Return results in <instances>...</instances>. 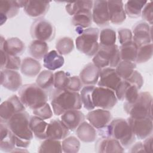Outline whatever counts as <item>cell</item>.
Masks as SVG:
<instances>
[{"label": "cell", "instance_id": "obj_26", "mask_svg": "<svg viewBox=\"0 0 153 153\" xmlns=\"http://www.w3.org/2000/svg\"><path fill=\"white\" fill-rule=\"evenodd\" d=\"M20 71L26 76L33 78L37 76L41 72V65L38 60L26 57L22 61Z\"/></svg>", "mask_w": 153, "mask_h": 153}, {"label": "cell", "instance_id": "obj_19", "mask_svg": "<svg viewBox=\"0 0 153 153\" xmlns=\"http://www.w3.org/2000/svg\"><path fill=\"white\" fill-rule=\"evenodd\" d=\"M70 131L60 120H51L48 124L46 131L47 139L61 140L68 136Z\"/></svg>", "mask_w": 153, "mask_h": 153}, {"label": "cell", "instance_id": "obj_9", "mask_svg": "<svg viewBox=\"0 0 153 153\" xmlns=\"http://www.w3.org/2000/svg\"><path fill=\"white\" fill-rule=\"evenodd\" d=\"M92 101L95 108L110 110L116 105L118 99L113 90L95 86L92 92Z\"/></svg>", "mask_w": 153, "mask_h": 153}, {"label": "cell", "instance_id": "obj_38", "mask_svg": "<svg viewBox=\"0 0 153 153\" xmlns=\"http://www.w3.org/2000/svg\"><path fill=\"white\" fill-rule=\"evenodd\" d=\"M116 32L112 28H105L99 32V41L100 46H111L116 43Z\"/></svg>", "mask_w": 153, "mask_h": 153}, {"label": "cell", "instance_id": "obj_15", "mask_svg": "<svg viewBox=\"0 0 153 153\" xmlns=\"http://www.w3.org/2000/svg\"><path fill=\"white\" fill-rule=\"evenodd\" d=\"M91 13L93 22L97 26H105L109 25L110 21L108 1H94Z\"/></svg>", "mask_w": 153, "mask_h": 153}, {"label": "cell", "instance_id": "obj_49", "mask_svg": "<svg viewBox=\"0 0 153 153\" xmlns=\"http://www.w3.org/2000/svg\"><path fill=\"white\" fill-rule=\"evenodd\" d=\"M130 84L135 85L140 90L143 85V78L141 74L136 70H134L130 76L126 79Z\"/></svg>", "mask_w": 153, "mask_h": 153}, {"label": "cell", "instance_id": "obj_28", "mask_svg": "<svg viewBox=\"0 0 153 153\" xmlns=\"http://www.w3.org/2000/svg\"><path fill=\"white\" fill-rule=\"evenodd\" d=\"M48 124L44 120L36 116L30 117L29 126L34 136L39 140L47 139L46 131Z\"/></svg>", "mask_w": 153, "mask_h": 153}, {"label": "cell", "instance_id": "obj_13", "mask_svg": "<svg viewBox=\"0 0 153 153\" xmlns=\"http://www.w3.org/2000/svg\"><path fill=\"white\" fill-rule=\"evenodd\" d=\"M86 118L91 126L100 130L106 127L112 120V115L109 110L97 108L90 111Z\"/></svg>", "mask_w": 153, "mask_h": 153}, {"label": "cell", "instance_id": "obj_45", "mask_svg": "<svg viewBox=\"0 0 153 153\" xmlns=\"http://www.w3.org/2000/svg\"><path fill=\"white\" fill-rule=\"evenodd\" d=\"M139 90L137 88V87L130 84L126 81L123 96V100H125L124 102L128 103H132L134 102L138 97L139 93Z\"/></svg>", "mask_w": 153, "mask_h": 153}, {"label": "cell", "instance_id": "obj_32", "mask_svg": "<svg viewBox=\"0 0 153 153\" xmlns=\"http://www.w3.org/2000/svg\"><path fill=\"white\" fill-rule=\"evenodd\" d=\"M54 73L47 69L41 71L36 79V84L47 92L52 91V88L54 87Z\"/></svg>", "mask_w": 153, "mask_h": 153}, {"label": "cell", "instance_id": "obj_20", "mask_svg": "<svg viewBox=\"0 0 153 153\" xmlns=\"http://www.w3.org/2000/svg\"><path fill=\"white\" fill-rule=\"evenodd\" d=\"M122 1H108L109 21L114 25L122 24L126 19V14Z\"/></svg>", "mask_w": 153, "mask_h": 153}, {"label": "cell", "instance_id": "obj_30", "mask_svg": "<svg viewBox=\"0 0 153 153\" xmlns=\"http://www.w3.org/2000/svg\"><path fill=\"white\" fill-rule=\"evenodd\" d=\"M48 45L46 42L33 39L28 47V52L32 58L41 60L48 52Z\"/></svg>", "mask_w": 153, "mask_h": 153}, {"label": "cell", "instance_id": "obj_48", "mask_svg": "<svg viewBox=\"0 0 153 153\" xmlns=\"http://www.w3.org/2000/svg\"><path fill=\"white\" fill-rule=\"evenodd\" d=\"M118 38L120 45L133 41V34L128 28H121L118 30Z\"/></svg>", "mask_w": 153, "mask_h": 153}, {"label": "cell", "instance_id": "obj_16", "mask_svg": "<svg viewBox=\"0 0 153 153\" xmlns=\"http://www.w3.org/2000/svg\"><path fill=\"white\" fill-rule=\"evenodd\" d=\"M0 78L1 85L10 91H16L22 87V78L17 71L2 69Z\"/></svg>", "mask_w": 153, "mask_h": 153}, {"label": "cell", "instance_id": "obj_10", "mask_svg": "<svg viewBox=\"0 0 153 153\" xmlns=\"http://www.w3.org/2000/svg\"><path fill=\"white\" fill-rule=\"evenodd\" d=\"M26 111V106L17 95H13L0 105V123H6L14 114Z\"/></svg>", "mask_w": 153, "mask_h": 153}, {"label": "cell", "instance_id": "obj_33", "mask_svg": "<svg viewBox=\"0 0 153 153\" xmlns=\"http://www.w3.org/2000/svg\"><path fill=\"white\" fill-rule=\"evenodd\" d=\"M137 48V46L133 41L121 45L119 51L121 60L135 62Z\"/></svg>", "mask_w": 153, "mask_h": 153}, {"label": "cell", "instance_id": "obj_21", "mask_svg": "<svg viewBox=\"0 0 153 153\" xmlns=\"http://www.w3.org/2000/svg\"><path fill=\"white\" fill-rule=\"evenodd\" d=\"M50 1H27L23 8L25 13L33 18H42L48 12L50 8Z\"/></svg>", "mask_w": 153, "mask_h": 153}, {"label": "cell", "instance_id": "obj_36", "mask_svg": "<svg viewBox=\"0 0 153 153\" xmlns=\"http://www.w3.org/2000/svg\"><path fill=\"white\" fill-rule=\"evenodd\" d=\"M38 152L39 153H61L63 152L62 142L59 140L45 139L39 146Z\"/></svg>", "mask_w": 153, "mask_h": 153}, {"label": "cell", "instance_id": "obj_50", "mask_svg": "<svg viewBox=\"0 0 153 153\" xmlns=\"http://www.w3.org/2000/svg\"><path fill=\"white\" fill-rule=\"evenodd\" d=\"M82 85H83V84L79 76H72L71 77L70 81L68 86L67 90L71 91L79 92L82 89Z\"/></svg>", "mask_w": 153, "mask_h": 153}, {"label": "cell", "instance_id": "obj_8", "mask_svg": "<svg viewBox=\"0 0 153 153\" xmlns=\"http://www.w3.org/2000/svg\"><path fill=\"white\" fill-rule=\"evenodd\" d=\"M30 33L34 39L47 42L52 41L54 38L56 29L50 21L44 18H38L32 23Z\"/></svg>", "mask_w": 153, "mask_h": 153}, {"label": "cell", "instance_id": "obj_53", "mask_svg": "<svg viewBox=\"0 0 153 153\" xmlns=\"http://www.w3.org/2000/svg\"><path fill=\"white\" fill-rule=\"evenodd\" d=\"M129 152H145L143 148V143L141 142L136 143L131 146Z\"/></svg>", "mask_w": 153, "mask_h": 153}, {"label": "cell", "instance_id": "obj_1", "mask_svg": "<svg viewBox=\"0 0 153 153\" xmlns=\"http://www.w3.org/2000/svg\"><path fill=\"white\" fill-rule=\"evenodd\" d=\"M50 100L53 113L57 116L62 115L68 111L80 109L82 106L79 92L71 91L67 89L52 90Z\"/></svg>", "mask_w": 153, "mask_h": 153}, {"label": "cell", "instance_id": "obj_11", "mask_svg": "<svg viewBox=\"0 0 153 153\" xmlns=\"http://www.w3.org/2000/svg\"><path fill=\"white\" fill-rule=\"evenodd\" d=\"M152 120L150 118H135L129 117L127 121L136 138L144 140L152 134Z\"/></svg>", "mask_w": 153, "mask_h": 153}, {"label": "cell", "instance_id": "obj_24", "mask_svg": "<svg viewBox=\"0 0 153 153\" xmlns=\"http://www.w3.org/2000/svg\"><path fill=\"white\" fill-rule=\"evenodd\" d=\"M100 69L93 63L86 65L79 73V78L85 85H94L97 84Z\"/></svg>", "mask_w": 153, "mask_h": 153}, {"label": "cell", "instance_id": "obj_41", "mask_svg": "<svg viewBox=\"0 0 153 153\" xmlns=\"http://www.w3.org/2000/svg\"><path fill=\"white\" fill-rule=\"evenodd\" d=\"M93 1H80L74 2H68L65 6L66 12L70 16H74L79 10L88 9L92 10Z\"/></svg>", "mask_w": 153, "mask_h": 153}, {"label": "cell", "instance_id": "obj_7", "mask_svg": "<svg viewBox=\"0 0 153 153\" xmlns=\"http://www.w3.org/2000/svg\"><path fill=\"white\" fill-rule=\"evenodd\" d=\"M121 60L119 47L116 44L108 47L100 46L92 59L93 63L100 69L115 68Z\"/></svg>", "mask_w": 153, "mask_h": 153}, {"label": "cell", "instance_id": "obj_14", "mask_svg": "<svg viewBox=\"0 0 153 153\" xmlns=\"http://www.w3.org/2000/svg\"><path fill=\"white\" fill-rule=\"evenodd\" d=\"M122 80L115 68H106L100 70L97 85L99 87L109 88L115 92Z\"/></svg>", "mask_w": 153, "mask_h": 153}, {"label": "cell", "instance_id": "obj_31", "mask_svg": "<svg viewBox=\"0 0 153 153\" xmlns=\"http://www.w3.org/2000/svg\"><path fill=\"white\" fill-rule=\"evenodd\" d=\"M1 69L18 71L20 69L22 61L19 56L8 54L1 50Z\"/></svg>", "mask_w": 153, "mask_h": 153}, {"label": "cell", "instance_id": "obj_27", "mask_svg": "<svg viewBox=\"0 0 153 153\" xmlns=\"http://www.w3.org/2000/svg\"><path fill=\"white\" fill-rule=\"evenodd\" d=\"M65 59L56 50L48 51L43 58V66L47 70L56 71L63 66Z\"/></svg>", "mask_w": 153, "mask_h": 153}, {"label": "cell", "instance_id": "obj_25", "mask_svg": "<svg viewBox=\"0 0 153 153\" xmlns=\"http://www.w3.org/2000/svg\"><path fill=\"white\" fill-rule=\"evenodd\" d=\"M76 134L79 140L85 143L94 142L97 139L96 128L88 122L84 121L76 129Z\"/></svg>", "mask_w": 153, "mask_h": 153}, {"label": "cell", "instance_id": "obj_47", "mask_svg": "<svg viewBox=\"0 0 153 153\" xmlns=\"http://www.w3.org/2000/svg\"><path fill=\"white\" fill-rule=\"evenodd\" d=\"M141 16L144 22L152 26L153 22V7L152 2L148 1L142 9Z\"/></svg>", "mask_w": 153, "mask_h": 153}, {"label": "cell", "instance_id": "obj_42", "mask_svg": "<svg viewBox=\"0 0 153 153\" xmlns=\"http://www.w3.org/2000/svg\"><path fill=\"white\" fill-rule=\"evenodd\" d=\"M62 145L63 152L65 153H76L81 147L79 139L74 136H67L63 139Z\"/></svg>", "mask_w": 153, "mask_h": 153}, {"label": "cell", "instance_id": "obj_40", "mask_svg": "<svg viewBox=\"0 0 153 153\" xmlns=\"http://www.w3.org/2000/svg\"><path fill=\"white\" fill-rule=\"evenodd\" d=\"M94 85H85L80 91V96L82 106L88 111L95 109L92 101V92Z\"/></svg>", "mask_w": 153, "mask_h": 153}, {"label": "cell", "instance_id": "obj_22", "mask_svg": "<svg viewBox=\"0 0 153 153\" xmlns=\"http://www.w3.org/2000/svg\"><path fill=\"white\" fill-rule=\"evenodd\" d=\"M60 120L70 131H74L85 120V115L79 109L70 110L61 115Z\"/></svg>", "mask_w": 153, "mask_h": 153}, {"label": "cell", "instance_id": "obj_18", "mask_svg": "<svg viewBox=\"0 0 153 153\" xmlns=\"http://www.w3.org/2000/svg\"><path fill=\"white\" fill-rule=\"evenodd\" d=\"M95 149L96 152L100 153L124 152V148L118 140L108 136H102L98 139L95 145Z\"/></svg>", "mask_w": 153, "mask_h": 153}, {"label": "cell", "instance_id": "obj_39", "mask_svg": "<svg viewBox=\"0 0 153 153\" xmlns=\"http://www.w3.org/2000/svg\"><path fill=\"white\" fill-rule=\"evenodd\" d=\"M56 51L61 55H68L70 54L74 48L73 39L68 36L60 38L56 43Z\"/></svg>", "mask_w": 153, "mask_h": 153}, {"label": "cell", "instance_id": "obj_43", "mask_svg": "<svg viewBox=\"0 0 153 153\" xmlns=\"http://www.w3.org/2000/svg\"><path fill=\"white\" fill-rule=\"evenodd\" d=\"M54 88L58 90L67 89L71 77L70 74L64 71H59L54 73Z\"/></svg>", "mask_w": 153, "mask_h": 153}, {"label": "cell", "instance_id": "obj_2", "mask_svg": "<svg viewBox=\"0 0 153 153\" xmlns=\"http://www.w3.org/2000/svg\"><path fill=\"white\" fill-rule=\"evenodd\" d=\"M99 133L102 137L108 136L117 139L124 148H128L136 140L127 120L123 118L112 120L106 127L99 130Z\"/></svg>", "mask_w": 153, "mask_h": 153}, {"label": "cell", "instance_id": "obj_29", "mask_svg": "<svg viewBox=\"0 0 153 153\" xmlns=\"http://www.w3.org/2000/svg\"><path fill=\"white\" fill-rule=\"evenodd\" d=\"M93 22L91 10L88 9L81 10L76 12L72 17V24L81 29H87L91 26Z\"/></svg>", "mask_w": 153, "mask_h": 153}, {"label": "cell", "instance_id": "obj_52", "mask_svg": "<svg viewBox=\"0 0 153 153\" xmlns=\"http://www.w3.org/2000/svg\"><path fill=\"white\" fill-rule=\"evenodd\" d=\"M15 143L16 146L22 148H27L29 146L30 144V140H24L15 136Z\"/></svg>", "mask_w": 153, "mask_h": 153}, {"label": "cell", "instance_id": "obj_5", "mask_svg": "<svg viewBox=\"0 0 153 153\" xmlns=\"http://www.w3.org/2000/svg\"><path fill=\"white\" fill-rule=\"evenodd\" d=\"M99 32V29L96 27L83 29L75 39L76 49L88 57L94 56L100 47Z\"/></svg>", "mask_w": 153, "mask_h": 153}, {"label": "cell", "instance_id": "obj_35", "mask_svg": "<svg viewBox=\"0 0 153 153\" xmlns=\"http://www.w3.org/2000/svg\"><path fill=\"white\" fill-rule=\"evenodd\" d=\"M20 8L17 3V1H0V14L5 16L8 19H11L17 16L19 12Z\"/></svg>", "mask_w": 153, "mask_h": 153}, {"label": "cell", "instance_id": "obj_37", "mask_svg": "<svg viewBox=\"0 0 153 153\" xmlns=\"http://www.w3.org/2000/svg\"><path fill=\"white\" fill-rule=\"evenodd\" d=\"M136 68V63L135 62L121 60L115 69L118 76L123 80H126L130 76Z\"/></svg>", "mask_w": 153, "mask_h": 153}, {"label": "cell", "instance_id": "obj_51", "mask_svg": "<svg viewBox=\"0 0 153 153\" xmlns=\"http://www.w3.org/2000/svg\"><path fill=\"white\" fill-rule=\"evenodd\" d=\"M143 146L145 152H153V141L152 135L144 139V141L143 142Z\"/></svg>", "mask_w": 153, "mask_h": 153}, {"label": "cell", "instance_id": "obj_3", "mask_svg": "<svg viewBox=\"0 0 153 153\" xmlns=\"http://www.w3.org/2000/svg\"><path fill=\"white\" fill-rule=\"evenodd\" d=\"M19 97L25 106L34 110L47 103L48 94L36 83H33L23 85L19 91Z\"/></svg>", "mask_w": 153, "mask_h": 153}, {"label": "cell", "instance_id": "obj_6", "mask_svg": "<svg viewBox=\"0 0 153 153\" xmlns=\"http://www.w3.org/2000/svg\"><path fill=\"white\" fill-rule=\"evenodd\" d=\"M29 114L25 111L14 114L6 124L16 137L31 140L33 134L29 126Z\"/></svg>", "mask_w": 153, "mask_h": 153}, {"label": "cell", "instance_id": "obj_4", "mask_svg": "<svg viewBox=\"0 0 153 153\" xmlns=\"http://www.w3.org/2000/svg\"><path fill=\"white\" fill-rule=\"evenodd\" d=\"M124 111L130 117L135 118L152 117V97L148 91L139 93L136 100L132 103H124Z\"/></svg>", "mask_w": 153, "mask_h": 153}, {"label": "cell", "instance_id": "obj_12", "mask_svg": "<svg viewBox=\"0 0 153 153\" xmlns=\"http://www.w3.org/2000/svg\"><path fill=\"white\" fill-rule=\"evenodd\" d=\"M133 41L137 47L152 42V26L144 21L136 23L132 29Z\"/></svg>", "mask_w": 153, "mask_h": 153}, {"label": "cell", "instance_id": "obj_46", "mask_svg": "<svg viewBox=\"0 0 153 153\" xmlns=\"http://www.w3.org/2000/svg\"><path fill=\"white\" fill-rule=\"evenodd\" d=\"M32 113L33 115L44 120L51 118L53 115V109L48 103H46L45 105L38 109L32 110Z\"/></svg>", "mask_w": 153, "mask_h": 153}, {"label": "cell", "instance_id": "obj_17", "mask_svg": "<svg viewBox=\"0 0 153 153\" xmlns=\"http://www.w3.org/2000/svg\"><path fill=\"white\" fill-rule=\"evenodd\" d=\"M0 49L8 54L19 56L25 51V45L20 39L17 37H11L5 39L1 35Z\"/></svg>", "mask_w": 153, "mask_h": 153}, {"label": "cell", "instance_id": "obj_54", "mask_svg": "<svg viewBox=\"0 0 153 153\" xmlns=\"http://www.w3.org/2000/svg\"><path fill=\"white\" fill-rule=\"evenodd\" d=\"M7 19H8V18H7L5 16H4V15H3V14H0V22H1V26L3 25L7 22Z\"/></svg>", "mask_w": 153, "mask_h": 153}, {"label": "cell", "instance_id": "obj_23", "mask_svg": "<svg viewBox=\"0 0 153 153\" xmlns=\"http://www.w3.org/2000/svg\"><path fill=\"white\" fill-rule=\"evenodd\" d=\"M0 149L5 152H12L16 148L15 136L6 123H0Z\"/></svg>", "mask_w": 153, "mask_h": 153}, {"label": "cell", "instance_id": "obj_44", "mask_svg": "<svg viewBox=\"0 0 153 153\" xmlns=\"http://www.w3.org/2000/svg\"><path fill=\"white\" fill-rule=\"evenodd\" d=\"M152 42L139 47L135 63L141 64L149 60L152 57Z\"/></svg>", "mask_w": 153, "mask_h": 153}, {"label": "cell", "instance_id": "obj_34", "mask_svg": "<svg viewBox=\"0 0 153 153\" xmlns=\"http://www.w3.org/2000/svg\"><path fill=\"white\" fill-rule=\"evenodd\" d=\"M148 1H128L124 5L126 16L130 18H137L141 16L143 8Z\"/></svg>", "mask_w": 153, "mask_h": 153}]
</instances>
